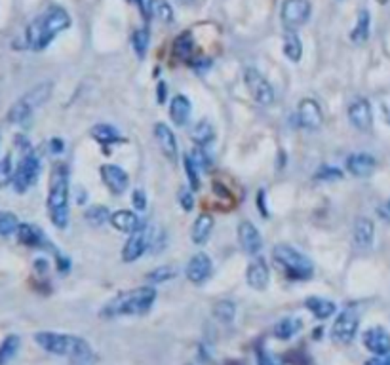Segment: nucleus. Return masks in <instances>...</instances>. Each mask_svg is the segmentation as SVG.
<instances>
[{"label": "nucleus", "instance_id": "bb28decb", "mask_svg": "<svg viewBox=\"0 0 390 365\" xmlns=\"http://www.w3.org/2000/svg\"><path fill=\"white\" fill-rule=\"evenodd\" d=\"M303 329V320H299V318H284L280 322L274 325V337L280 340H288L291 337H295L297 333Z\"/></svg>", "mask_w": 390, "mask_h": 365}, {"label": "nucleus", "instance_id": "423d86ee", "mask_svg": "<svg viewBox=\"0 0 390 365\" xmlns=\"http://www.w3.org/2000/svg\"><path fill=\"white\" fill-rule=\"evenodd\" d=\"M51 82H42L36 88H33L31 92H27L19 101L14 103V107L10 109L8 120L12 124H25L27 120L33 116V112L42 107L44 103L50 99L51 95Z\"/></svg>", "mask_w": 390, "mask_h": 365}, {"label": "nucleus", "instance_id": "412c9836", "mask_svg": "<svg viewBox=\"0 0 390 365\" xmlns=\"http://www.w3.org/2000/svg\"><path fill=\"white\" fill-rule=\"evenodd\" d=\"M213 230V215L210 213H200L193 223V229H191V240L195 246H204L210 236H212Z\"/></svg>", "mask_w": 390, "mask_h": 365}, {"label": "nucleus", "instance_id": "8fccbe9b", "mask_svg": "<svg viewBox=\"0 0 390 365\" xmlns=\"http://www.w3.org/2000/svg\"><path fill=\"white\" fill-rule=\"evenodd\" d=\"M166 95H168V86L160 82V84H158V103L166 101Z\"/></svg>", "mask_w": 390, "mask_h": 365}, {"label": "nucleus", "instance_id": "cd10ccee", "mask_svg": "<svg viewBox=\"0 0 390 365\" xmlns=\"http://www.w3.org/2000/svg\"><path fill=\"white\" fill-rule=\"evenodd\" d=\"M215 137V129L208 120H200L191 127V139L195 141L196 147H208Z\"/></svg>", "mask_w": 390, "mask_h": 365}, {"label": "nucleus", "instance_id": "de8ad7c7", "mask_svg": "<svg viewBox=\"0 0 390 365\" xmlns=\"http://www.w3.org/2000/svg\"><path fill=\"white\" fill-rule=\"evenodd\" d=\"M377 213H379V217H381L382 221L390 223V198L385 202V204H381L377 207Z\"/></svg>", "mask_w": 390, "mask_h": 365}, {"label": "nucleus", "instance_id": "7c9ffc66", "mask_svg": "<svg viewBox=\"0 0 390 365\" xmlns=\"http://www.w3.org/2000/svg\"><path fill=\"white\" fill-rule=\"evenodd\" d=\"M17 236H19V242L25 244V246H42L46 238L40 232L38 227H33V225H19V230H17Z\"/></svg>", "mask_w": 390, "mask_h": 365}, {"label": "nucleus", "instance_id": "f257e3e1", "mask_svg": "<svg viewBox=\"0 0 390 365\" xmlns=\"http://www.w3.org/2000/svg\"><path fill=\"white\" fill-rule=\"evenodd\" d=\"M34 342L53 356L67 357L71 365H95V356L92 344L77 335L56 331H38L34 333Z\"/></svg>", "mask_w": 390, "mask_h": 365}, {"label": "nucleus", "instance_id": "3c124183", "mask_svg": "<svg viewBox=\"0 0 390 365\" xmlns=\"http://www.w3.org/2000/svg\"><path fill=\"white\" fill-rule=\"evenodd\" d=\"M265 190H259V194H257V202H259V205H261V213H263V217H269V213H267V210H265Z\"/></svg>", "mask_w": 390, "mask_h": 365}, {"label": "nucleus", "instance_id": "4468645a", "mask_svg": "<svg viewBox=\"0 0 390 365\" xmlns=\"http://www.w3.org/2000/svg\"><path fill=\"white\" fill-rule=\"evenodd\" d=\"M246 280L247 286L255 291H265L271 284V270H269V264L265 261L261 255H257L252 263L247 264L246 270Z\"/></svg>", "mask_w": 390, "mask_h": 365}, {"label": "nucleus", "instance_id": "37998d69", "mask_svg": "<svg viewBox=\"0 0 390 365\" xmlns=\"http://www.w3.org/2000/svg\"><path fill=\"white\" fill-rule=\"evenodd\" d=\"M314 177L318 179V181H335V179L343 177V173H341L337 168H331V166H322L320 170L316 171V175H314Z\"/></svg>", "mask_w": 390, "mask_h": 365}, {"label": "nucleus", "instance_id": "ddd939ff", "mask_svg": "<svg viewBox=\"0 0 390 365\" xmlns=\"http://www.w3.org/2000/svg\"><path fill=\"white\" fill-rule=\"evenodd\" d=\"M297 118H299V124L306 127V129H318L324 122L320 103L314 101L310 97L301 99L299 105H297Z\"/></svg>", "mask_w": 390, "mask_h": 365}, {"label": "nucleus", "instance_id": "603ef678", "mask_svg": "<svg viewBox=\"0 0 390 365\" xmlns=\"http://www.w3.org/2000/svg\"><path fill=\"white\" fill-rule=\"evenodd\" d=\"M181 4H185V6H191V4H195L196 0H179Z\"/></svg>", "mask_w": 390, "mask_h": 365}, {"label": "nucleus", "instance_id": "a211bd4d", "mask_svg": "<svg viewBox=\"0 0 390 365\" xmlns=\"http://www.w3.org/2000/svg\"><path fill=\"white\" fill-rule=\"evenodd\" d=\"M154 137H156V143L160 147L162 154L171 162V164H178L179 160V151H178V139L173 136L171 127L164 122H158L154 126Z\"/></svg>", "mask_w": 390, "mask_h": 365}, {"label": "nucleus", "instance_id": "9d476101", "mask_svg": "<svg viewBox=\"0 0 390 365\" xmlns=\"http://www.w3.org/2000/svg\"><path fill=\"white\" fill-rule=\"evenodd\" d=\"M151 240H153V229L149 227H139L134 234H130V238L124 244L122 249V261L124 263H134L137 259H141L147 249H151Z\"/></svg>", "mask_w": 390, "mask_h": 365}, {"label": "nucleus", "instance_id": "58836bf2", "mask_svg": "<svg viewBox=\"0 0 390 365\" xmlns=\"http://www.w3.org/2000/svg\"><path fill=\"white\" fill-rule=\"evenodd\" d=\"M14 164H12V156L6 154L2 160H0V188L10 185L14 181Z\"/></svg>", "mask_w": 390, "mask_h": 365}, {"label": "nucleus", "instance_id": "20e7f679", "mask_svg": "<svg viewBox=\"0 0 390 365\" xmlns=\"http://www.w3.org/2000/svg\"><path fill=\"white\" fill-rule=\"evenodd\" d=\"M48 215L58 229L69 225V168L67 164H56L50 173L48 187Z\"/></svg>", "mask_w": 390, "mask_h": 365}, {"label": "nucleus", "instance_id": "49530a36", "mask_svg": "<svg viewBox=\"0 0 390 365\" xmlns=\"http://www.w3.org/2000/svg\"><path fill=\"white\" fill-rule=\"evenodd\" d=\"M257 364L259 365H280L274 357L269 354V352H265L263 349L257 350Z\"/></svg>", "mask_w": 390, "mask_h": 365}, {"label": "nucleus", "instance_id": "72a5a7b5", "mask_svg": "<svg viewBox=\"0 0 390 365\" xmlns=\"http://www.w3.org/2000/svg\"><path fill=\"white\" fill-rule=\"evenodd\" d=\"M149 42H151V34H149V29L147 27H141V29H136V33L132 36V44H134V51L139 60H143L145 53L149 50Z\"/></svg>", "mask_w": 390, "mask_h": 365}, {"label": "nucleus", "instance_id": "4c0bfd02", "mask_svg": "<svg viewBox=\"0 0 390 365\" xmlns=\"http://www.w3.org/2000/svg\"><path fill=\"white\" fill-rule=\"evenodd\" d=\"M19 230V221L14 213L10 212H0V236L8 238L12 234H16Z\"/></svg>", "mask_w": 390, "mask_h": 365}, {"label": "nucleus", "instance_id": "c9c22d12", "mask_svg": "<svg viewBox=\"0 0 390 365\" xmlns=\"http://www.w3.org/2000/svg\"><path fill=\"white\" fill-rule=\"evenodd\" d=\"M213 316L219 320L221 323H230L236 316V306L232 301H219L213 306Z\"/></svg>", "mask_w": 390, "mask_h": 365}, {"label": "nucleus", "instance_id": "dca6fc26", "mask_svg": "<svg viewBox=\"0 0 390 365\" xmlns=\"http://www.w3.org/2000/svg\"><path fill=\"white\" fill-rule=\"evenodd\" d=\"M99 173H101L105 187L109 188L112 194H124L126 192L127 185H130V177H127V173L120 166L103 164L101 168H99Z\"/></svg>", "mask_w": 390, "mask_h": 365}, {"label": "nucleus", "instance_id": "e433bc0d", "mask_svg": "<svg viewBox=\"0 0 390 365\" xmlns=\"http://www.w3.org/2000/svg\"><path fill=\"white\" fill-rule=\"evenodd\" d=\"M178 272V266H173V264L158 266V268H154L153 272H149L147 281H151V284H162V281H168L171 280V278H175Z\"/></svg>", "mask_w": 390, "mask_h": 365}, {"label": "nucleus", "instance_id": "c756f323", "mask_svg": "<svg viewBox=\"0 0 390 365\" xmlns=\"http://www.w3.org/2000/svg\"><path fill=\"white\" fill-rule=\"evenodd\" d=\"M284 55L288 58L291 63H299L301 61V55H303V44L299 40L295 31H286L284 34Z\"/></svg>", "mask_w": 390, "mask_h": 365}, {"label": "nucleus", "instance_id": "b1692460", "mask_svg": "<svg viewBox=\"0 0 390 365\" xmlns=\"http://www.w3.org/2000/svg\"><path fill=\"white\" fill-rule=\"evenodd\" d=\"M188 116H191V101L187 95H175L170 103V118L178 124L183 126L187 124Z\"/></svg>", "mask_w": 390, "mask_h": 365}, {"label": "nucleus", "instance_id": "a878e982", "mask_svg": "<svg viewBox=\"0 0 390 365\" xmlns=\"http://www.w3.org/2000/svg\"><path fill=\"white\" fill-rule=\"evenodd\" d=\"M90 134H92V137H94L97 143L105 144V147L124 141V139H122V134H120L114 126H110V124H95V126L90 129Z\"/></svg>", "mask_w": 390, "mask_h": 365}, {"label": "nucleus", "instance_id": "7ed1b4c3", "mask_svg": "<svg viewBox=\"0 0 390 365\" xmlns=\"http://www.w3.org/2000/svg\"><path fill=\"white\" fill-rule=\"evenodd\" d=\"M154 301H156V289L153 286L130 289L110 299L101 308L99 316L105 320H112L119 316H143L153 308Z\"/></svg>", "mask_w": 390, "mask_h": 365}, {"label": "nucleus", "instance_id": "473e14b6", "mask_svg": "<svg viewBox=\"0 0 390 365\" xmlns=\"http://www.w3.org/2000/svg\"><path fill=\"white\" fill-rule=\"evenodd\" d=\"M84 219L90 223L92 227L99 229V227H103L105 223L110 221L109 210H107L105 205H92V207H88V210H86Z\"/></svg>", "mask_w": 390, "mask_h": 365}, {"label": "nucleus", "instance_id": "aec40b11", "mask_svg": "<svg viewBox=\"0 0 390 365\" xmlns=\"http://www.w3.org/2000/svg\"><path fill=\"white\" fill-rule=\"evenodd\" d=\"M377 168V160L371 154L356 153L350 154L347 158V170L354 175V177H369Z\"/></svg>", "mask_w": 390, "mask_h": 365}, {"label": "nucleus", "instance_id": "5701e85b", "mask_svg": "<svg viewBox=\"0 0 390 365\" xmlns=\"http://www.w3.org/2000/svg\"><path fill=\"white\" fill-rule=\"evenodd\" d=\"M110 225L124 234H134L141 227L137 213L130 212V210H119V212L110 213Z\"/></svg>", "mask_w": 390, "mask_h": 365}, {"label": "nucleus", "instance_id": "6e6552de", "mask_svg": "<svg viewBox=\"0 0 390 365\" xmlns=\"http://www.w3.org/2000/svg\"><path fill=\"white\" fill-rule=\"evenodd\" d=\"M244 84H246L247 92L254 97V101H257L263 107H271L274 103V88L267 80V78L257 71V68L249 67L244 73Z\"/></svg>", "mask_w": 390, "mask_h": 365}, {"label": "nucleus", "instance_id": "a18cd8bd", "mask_svg": "<svg viewBox=\"0 0 390 365\" xmlns=\"http://www.w3.org/2000/svg\"><path fill=\"white\" fill-rule=\"evenodd\" d=\"M132 205L136 207V212H143L145 207H147V196H145L141 188L134 190V194H132Z\"/></svg>", "mask_w": 390, "mask_h": 365}, {"label": "nucleus", "instance_id": "2eb2a0df", "mask_svg": "<svg viewBox=\"0 0 390 365\" xmlns=\"http://www.w3.org/2000/svg\"><path fill=\"white\" fill-rule=\"evenodd\" d=\"M212 270H213V263L212 259H210V255L196 253L191 257L187 268H185V274H187V280L191 281V284L200 286V284H204V281L212 276Z\"/></svg>", "mask_w": 390, "mask_h": 365}, {"label": "nucleus", "instance_id": "ea45409f", "mask_svg": "<svg viewBox=\"0 0 390 365\" xmlns=\"http://www.w3.org/2000/svg\"><path fill=\"white\" fill-rule=\"evenodd\" d=\"M183 162H185V171H187L188 183H191V190H198L200 188V170L196 168V164L191 160L188 154L183 156Z\"/></svg>", "mask_w": 390, "mask_h": 365}, {"label": "nucleus", "instance_id": "c85d7f7f", "mask_svg": "<svg viewBox=\"0 0 390 365\" xmlns=\"http://www.w3.org/2000/svg\"><path fill=\"white\" fill-rule=\"evenodd\" d=\"M369 27H371V17L367 10H360L356 19V25L350 33V40L354 44H364L369 38Z\"/></svg>", "mask_w": 390, "mask_h": 365}, {"label": "nucleus", "instance_id": "6ab92c4d", "mask_svg": "<svg viewBox=\"0 0 390 365\" xmlns=\"http://www.w3.org/2000/svg\"><path fill=\"white\" fill-rule=\"evenodd\" d=\"M362 342H364L365 349L375 356H385L390 352V335L382 327H369L362 335Z\"/></svg>", "mask_w": 390, "mask_h": 365}, {"label": "nucleus", "instance_id": "f704fd0d", "mask_svg": "<svg viewBox=\"0 0 390 365\" xmlns=\"http://www.w3.org/2000/svg\"><path fill=\"white\" fill-rule=\"evenodd\" d=\"M19 344H21V340L17 335H10L4 339V342L0 344V365H6L12 357L16 356Z\"/></svg>", "mask_w": 390, "mask_h": 365}, {"label": "nucleus", "instance_id": "79ce46f5", "mask_svg": "<svg viewBox=\"0 0 390 365\" xmlns=\"http://www.w3.org/2000/svg\"><path fill=\"white\" fill-rule=\"evenodd\" d=\"M191 53H193V40H191V34L185 33L175 40V55H179L181 60H188Z\"/></svg>", "mask_w": 390, "mask_h": 365}, {"label": "nucleus", "instance_id": "f3484780", "mask_svg": "<svg viewBox=\"0 0 390 365\" xmlns=\"http://www.w3.org/2000/svg\"><path fill=\"white\" fill-rule=\"evenodd\" d=\"M238 244L247 255H257L263 249L261 232L255 229L252 221H242L238 225Z\"/></svg>", "mask_w": 390, "mask_h": 365}, {"label": "nucleus", "instance_id": "0eeeda50", "mask_svg": "<svg viewBox=\"0 0 390 365\" xmlns=\"http://www.w3.org/2000/svg\"><path fill=\"white\" fill-rule=\"evenodd\" d=\"M313 6L308 0H284L280 10L282 25L286 31H297L310 19Z\"/></svg>", "mask_w": 390, "mask_h": 365}, {"label": "nucleus", "instance_id": "c03bdc74", "mask_svg": "<svg viewBox=\"0 0 390 365\" xmlns=\"http://www.w3.org/2000/svg\"><path fill=\"white\" fill-rule=\"evenodd\" d=\"M179 204H181V207H183L185 212H193V207H195L193 190H188V188H181V190H179Z\"/></svg>", "mask_w": 390, "mask_h": 365}, {"label": "nucleus", "instance_id": "f8f14e48", "mask_svg": "<svg viewBox=\"0 0 390 365\" xmlns=\"http://www.w3.org/2000/svg\"><path fill=\"white\" fill-rule=\"evenodd\" d=\"M348 120L360 131H369L374 126V111L365 97H358L348 105Z\"/></svg>", "mask_w": 390, "mask_h": 365}, {"label": "nucleus", "instance_id": "f03ea898", "mask_svg": "<svg viewBox=\"0 0 390 365\" xmlns=\"http://www.w3.org/2000/svg\"><path fill=\"white\" fill-rule=\"evenodd\" d=\"M71 27V16L61 6H50L25 29V42L34 51L48 48L51 40Z\"/></svg>", "mask_w": 390, "mask_h": 365}, {"label": "nucleus", "instance_id": "2f4dec72", "mask_svg": "<svg viewBox=\"0 0 390 365\" xmlns=\"http://www.w3.org/2000/svg\"><path fill=\"white\" fill-rule=\"evenodd\" d=\"M149 12L156 19L164 21V23L173 21V8H171L170 2H166V0H149Z\"/></svg>", "mask_w": 390, "mask_h": 365}, {"label": "nucleus", "instance_id": "393cba45", "mask_svg": "<svg viewBox=\"0 0 390 365\" xmlns=\"http://www.w3.org/2000/svg\"><path fill=\"white\" fill-rule=\"evenodd\" d=\"M305 305L306 308L313 312L314 318H318V320H328V318H331V316L335 314V310H337L335 303H331V301L322 297H308Z\"/></svg>", "mask_w": 390, "mask_h": 365}, {"label": "nucleus", "instance_id": "39448f33", "mask_svg": "<svg viewBox=\"0 0 390 365\" xmlns=\"http://www.w3.org/2000/svg\"><path fill=\"white\" fill-rule=\"evenodd\" d=\"M272 257L282 270L286 272V276L293 280H308L313 276L314 266L310 259L306 255L299 253L295 247L288 246V244H278L272 249Z\"/></svg>", "mask_w": 390, "mask_h": 365}, {"label": "nucleus", "instance_id": "a19ab883", "mask_svg": "<svg viewBox=\"0 0 390 365\" xmlns=\"http://www.w3.org/2000/svg\"><path fill=\"white\" fill-rule=\"evenodd\" d=\"M188 156H191V160L195 162L196 168H198L200 171L210 170V166H212V160H210L208 153L204 151V147H195V149H193V153L188 154Z\"/></svg>", "mask_w": 390, "mask_h": 365}, {"label": "nucleus", "instance_id": "9b49d317", "mask_svg": "<svg viewBox=\"0 0 390 365\" xmlns=\"http://www.w3.org/2000/svg\"><path fill=\"white\" fill-rule=\"evenodd\" d=\"M358 325H360V318L358 314L352 310V308H347L343 310L337 320L333 322V327H331V337L341 342V344H348L352 342L354 337H356Z\"/></svg>", "mask_w": 390, "mask_h": 365}, {"label": "nucleus", "instance_id": "1a4fd4ad", "mask_svg": "<svg viewBox=\"0 0 390 365\" xmlns=\"http://www.w3.org/2000/svg\"><path fill=\"white\" fill-rule=\"evenodd\" d=\"M40 173V162L33 153H25V156L19 160L16 171H14V181L12 185L16 188V192H27L33 187Z\"/></svg>", "mask_w": 390, "mask_h": 365}, {"label": "nucleus", "instance_id": "09e8293b", "mask_svg": "<svg viewBox=\"0 0 390 365\" xmlns=\"http://www.w3.org/2000/svg\"><path fill=\"white\" fill-rule=\"evenodd\" d=\"M365 365H390V352L385 356H375L371 360H367Z\"/></svg>", "mask_w": 390, "mask_h": 365}, {"label": "nucleus", "instance_id": "4be33fe9", "mask_svg": "<svg viewBox=\"0 0 390 365\" xmlns=\"http://www.w3.org/2000/svg\"><path fill=\"white\" fill-rule=\"evenodd\" d=\"M375 238V225L367 217H360L354 223V246L358 249H369Z\"/></svg>", "mask_w": 390, "mask_h": 365}]
</instances>
